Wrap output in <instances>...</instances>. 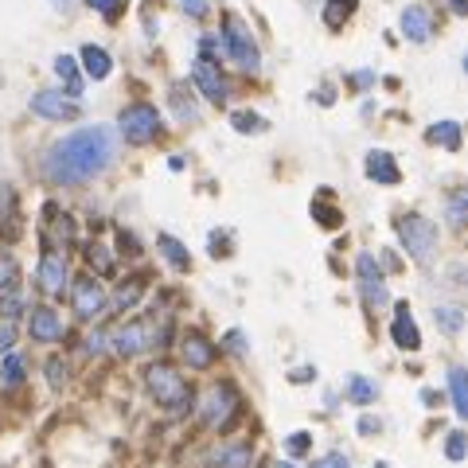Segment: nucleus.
Returning <instances> with one entry per match:
<instances>
[{"mask_svg":"<svg viewBox=\"0 0 468 468\" xmlns=\"http://www.w3.org/2000/svg\"><path fill=\"white\" fill-rule=\"evenodd\" d=\"M117 156V133L109 126H86L63 137L59 144H51L43 172L51 184H86L94 176H102L109 169V160Z\"/></svg>","mask_w":468,"mask_h":468,"instance_id":"obj_1","label":"nucleus"},{"mask_svg":"<svg viewBox=\"0 0 468 468\" xmlns=\"http://www.w3.org/2000/svg\"><path fill=\"white\" fill-rule=\"evenodd\" d=\"M144 383H149L156 406H164L169 414H184V410H192V386H187L184 375H176L169 363H152L149 371H144Z\"/></svg>","mask_w":468,"mask_h":468,"instance_id":"obj_2","label":"nucleus"},{"mask_svg":"<svg viewBox=\"0 0 468 468\" xmlns=\"http://www.w3.org/2000/svg\"><path fill=\"white\" fill-rule=\"evenodd\" d=\"M398 234H403V247L410 250L414 262H433V250H438V227L421 215H403L398 219Z\"/></svg>","mask_w":468,"mask_h":468,"instance_id":"obj_3","label":"nucleus"},{"mask_svg":"<svg viewBox=\"0 0 468 468\" xmlns=\"http://www.w3.org/2000/svg\"><path fill=\"white\" fill-rule=\"evenodd\" d=\"M234 414H238V394H234L230 383L211 386L204 394V403H199V418H204V426H211V429H227Z\"/></svg>","mask_w":468,"mask_h":468,"instance_id":"obj_4","label":"nucleus"},{"mask_svg":"<svg viewBox=\"0 0 468 468\" xmlns=\"http://www.w3.org/2000/svg\"><path fill=\"white\" fill-rule=\"evenodd\" d=\"M156 340H164V328H156L152 320H133V325L117 328L114 336H109L114 351H117V355H126V360H133V355H141V351L156 348Z\"/></svg>","mask_w":468,"mask_h":468,"instance_id":"obj_5","label":"nucleus"},{"mask_svg":"<svg viewBox=\"0 0 468 468\" xmlns=\"http://www.w3.org/2000/svg\"><path fill=\"white\" fill-rule=\"evenodd\" d=\"M222 48L230 51V59L242 66V71H258V43H254L250 28L242 24L238 16H227V31H222Z\"/></svg>","mask_w":468,"mask_h":468,"instance_id":"obj_6","label":"nucleus"},{"mask_svg":"<svg viewBox=\"0 0 468 468\" xmlns=\"http://www.w3.org/2000/svg\"><path fill=\"white\" fill-rule=\"evenodd\" d=\"M121 133H126V141L133 144H149L156 133H160V114H156V106L149 102H137V106H129L126 114H121Z\"/></svg>","mask_w":468,"mask_h":468,"instance_id":"obj_7","label":"nucleus"},{"mask_svg":"<svg viewBox=\"0 0 468 468\" xmlns=\"http://www.w3.org/2000/svg\"><path fill=\"white\" fill-rule=\"evenodd\" d=\"M355 273H360V293H363V305L371 312H383L390 305V293H386V282L383 273H378V265L371 254H360V262H355Z\"/></svg>","mask_w":468,"mask_h":468,"instance_id":"obj_8","label":"nucleus"},{"mask_svg":"<svg viewBox=\"0 0 468 468\" xmlns=\"http://www.w3.org/2000/svg\"><path fill=\"white\" fill-rule=\"evenodd\" d=\"M102 308H106L102 285H98L94 277H78L74 282V312L82 320H94V316H102Z\"/></svg>","mask_w":468,"mask_h":468,"instance_id":"obj_9","label":"nucleus"},{"mask_svg":"<svg viewBox=\"0 0 468 468\" xmlns=\"http://www.w3.org/2000/svg\"><path fill=\"white\" fill-rule=\"evenodd\" d=\"M31 109H36L39 117H48V121H71V117H78V102L63 98L59 91H39L36 98H31Z\"/></svg>","mask_w":468,"mask_h":468,"instance_id":"obj_10","label":"nucleus"},{"mask_svg":"<svg viewBox=\"0 0 468 468\" xmlns=\"http://www.w3.org/2000/svg\"><path fill=\"white\" fill-rule=\"evenodd\" d=\"M36 282H39V289H43L48 297H59V293H63V289H66V258H63V254H55V250L43 254Z\"/></svg>","mask_w":468,"mask_h":468,"instance_id":"obj_11","label":"nucleus"},{"mask_svg":"<svg viewBox=\"0 0 468 468\" xmlns=\"http://www.w3.org/2000/svg\"><path fill=\"white\" fill-rule=\"evenodd\" d=\"M195 82H199V91L207 94V102H215V106L227 102V82H222L215 59H204V55H199L195 59Z\"/></svg>","mask_w":468,"mask_h":468,"instance_id":"obj_12","label":"nucleus"},{"mask_svg":"<svg viewBox=\"0 0 468 468\" xmlns=\"http://www.w3.org/2000/svg\"><path fill=\"white\" fill-rule=\"evenodd\" d=\"M28 332H31V340H39V343H55V340H63V316L55 308H31V316H28Z\"/></svg>","mask_w":468,"mask_h":468,"instance_id":"obj_13","label":"nucleus"},{"mask_svg":"<svg viewBox=\"0 0 468 468\" xmlns=\"http://www.w3.org/2000/svg\"><path fill=\"white\" fill-rule=\"evenodd\" d=\"M390 336H394V343H398L403 351H418V348H421L418 325H414V316H410V308H406V305H398V308H394V325H390Z\"/></svg>","mask_w":468,"mask_h":468,"instance_id":"obj_14","label":"nucleus"},{"mask_svg":"<svg viewBox=\"0 0 468 468\" xmlns=\"http://www.w3.org/2000/svg\"><path fill=\"white\" fill-rule=\"evenodd\" d=\"M254 464V449L250 445H222V449H215L207 456V468H250Z\"/></svg>","mask_w":468,"mask_h":468,"instance_id":"obj_15","label":"nucleus"},{"mask_svg":"<svg viewBox=\"0 0 468 468\" xmlns=\"http://www.w3.org/2000/svg\"><path fill=\"white\" fill-rule=\"evenodd\" d=\"M367 176H371L375 184H398V180H403V172H398L394 156L383 152V149L367 152Z\"/></svg>","mask_w":468,"mask_h":468,"instance_id":"obj_16","label":"nucleus"},{"mask_svg":"<svg viewBox=\"0 0 468 468\" xmlns=\"http://www.w3.org/2000/svg\"><path fill=\"white\" fill-rule=\"evenodd\" d=\"M180 351H184L187 367H195V371H207V367L215 363V343H207L204 336H195V332L184 340V348H180Z\"/></svg>","mask_w":468,"mask_h":468,"instance_id":"obj_17","label":"nucleus"},{"mask_svg":"<svg viewBox=\"0 0 468 468\" xmlns=\"http://www.w3.org/2000/svg\"><path fill=\"white\" fill-rule=\"evenodd\" d=\"M403 31H406V39L426 43L433 36V20H429L426 8H406L403 13Z\"/></svg>","mask_w":468,"mask_h":468,"instance_id":"obj_18","label":"nucleus"},{"mask_svg":"<svg viewBox=\"0 0 468 468\" xmlns=\"http://www.w3.org/2000/svg\"><path fill=\"white\" fill-rule=\"evenodd\" d=\"M55 74L63 78V86L71 98L82 94V74H78V63L71 59V55H59V59H55Z\"/></svg>","mask_w":468,"mask_h":468,"instance_id":"obj_19","label":"nucleus"},{"mask_svg":"<svg viewBox=\"0 0 468 468\" xmlns=\"http://www.w3.org/2000/svg\"><path fill=\"white\" fill-rule=\"evenodd\" d=\"M82 66H86V74L91 78H106L109 71H114V63H109V55L102 51V48H82Z\"/></svg>","mask_w":468,"mask_h":468,"instance_id":"obj_20","label":"nucleus"},{"mask_svg":"<svg viewBox=\"0 0 468 468\" xmlns=\"http://www.w3.org/2000/svg\"><path fill=\"white\" fill-rule=\"evenodd\" d=\"M429 141L445 144L449 152H456V149H461V126H456V121H438V126L429 129Z\"/></svg>","mask_w":468,"mask_h":468,"instance_id":"obj_21","label":"nucleus"},{"mask_svg":"<svg viewBox=\"0 0 468 468\" xmlns=\"http://www.w3.org/2000/svg\"><path fill=\"white\" fill-rule=\"evenodd\" d=\"M156 247H160V254L164 258H169L176 270H187V265H192V258H187V250L180 247V242L172 238V234H160V238H156Z\"/></svg>","mask_w":468,"mask_h":468,"instance_id":"obj_22","label":"nucleus"},{"mask_svg":"<svg viewBox=\"0 0 468 468\" xmlns=\"http://www.w3.org/2000/svg\"><path fill=\"white\" fill-rule=\"evenodd\" d=\"M375 394H378V386H375V383H367L363 375H351V378H348V398H351L355 406L375 403Z\"/></svg>","mask_w":468,"mask_h":468,"instance_id":"obj_23","label":"nucleus"},{"mask_svg":"<svg viewBox=\"0 0 468 468\" xmlns=\"http://www.w3.org/2000/svg\"><path fill=\"white\" fill-rule=\"evenodd\" d=\"M0 383L4 386H20L24 383V360L13 351H4V363H0Z\"/></svg>","mask_w":468,"mask_h":468,"instance_id":"obj_24","label":"nucleus"},{"mask_svg":"<svg viewBox=\"0 0 468 468\" xmlns=\"http://www.w3.org/2000/svg\"><path fill=\"white\" fill-rule=\"evenodd\" d=\"M449 390H453V410H456V414H468V394H464V371H461V367H453V371H449Z\"/></svg>","mask_w":468,"mask_h":468,"instance_id":"obj_25","label":"nucleus"},{"mask_svg":"<svg viewBox=\"0 0 468 468\" xmlns=\"http://www.w3.org/2000/svg\"><path fill=\"white\" fill-rule=\"evenodd\" d=\"M16 277H20V265L16 258L8 250H0V293H8V289L16 285Z\"/></svg>","mask_w":468,"mask_h":468,"instance_id":"obj_26","label":"nucleus"},{"mask_svg":"<svg viewBox=\"0 0 468 468\" xmlns=\"http://www.w3.org/2000/svg\"><path fill=\"white\" fill-rule=\"evenodd\" d=\"M433 320H438V325L449 332V336H456V332H461V325H464V316H461V308H453V305H445V308H438L433 312Z\"/></svg>","mask_w":468,"mask_h":468,"instance_id":"obj_27","label":"nucleus"},{"mask_svg":"<svg viewBox=\"0 0 468 468\" xmlns=\"http://www.w3.org/2000/svg\"><path fill=\"white\" fill-rule=\"evenodd\" d=\"M351 13H355V0H328V13H325L328 28H340Z\"/></svg>","mask_w":468,"mask_h":468,"instance_id":"obj_28","label":"nucleus"},{"mask_svg":"<svg viewBox=\"0 0 468 468\" xmlns=\"http://www.w3.org/2000/svg\"><path fill=\"white\" fill-rule=\"evenodd\" d=\"M0 222H4L8 234L16 230V195L8 187H0Z\"/></svg>","mask_w":468,"mask_h":468,"instance_id":"obj_29","label":"nucleus"},{"mask_svg":"<svg viewBox=\"0 0 468 468\" xmlns=\"http://www.w3.org/2000/svg\"><path fill=\"white\" fill-rule=\"evenodd\" d=\"M137 297H141V282H129V285H121L117 289V297H114V312H126L137 305Z\"/></svg>","mask_w":468,"mask_h":468,"instance_id":"obj_30","label":"nucleus"},{"mask_svg":"<svg viewBox=\"0 0 468 468\" xmlns=\"http://www.w3.org/2000/svg\"><path fill=\"white\" fill-rule=\"evenodd\" d=\"M86 262H91L98 273H109V270H114V258H109L106 247H98V242H91V247H86Z\"/></svg>","mask_w":468,"mask_h":468,"instance_id":"obj_31","label":"nucleus"},{"mask_svg":"<svg viewBox=\"0 0 468 468\" xmlns=\"http://www.w3.org/2000/svg\"><path fill=\"white\" fill-rule=\"evenodd\" d=\"M20 312H24V297H20V293H13V289H8V297L0 300V316H4V320H16Z\"/></svg>","mask_w":468,"mask_h":468,"instance_id":"obj_32","label":"nucleus"},{"mask_svg":"<svg viewBox=\"0 0 468 468\" xmlns=\"http://www.w3.org/2000/svg\"><path fill=\"white\" fill-rule=\"evenodd\" d=\"M230 121H234V129H238V133H258V129H265V121H262L258 114H247V109H242V114H234Z\"/></svg>","mask_w":468,"mask_h":468,"instance_id":"obj_33","label":"nucleus"},{"mask_svg":"<svg viewBox=\"0 0 468 468\" xmlns=\"http://www.w3.org/2000/svg\"><path fill=\"white\" fill-rule=\"evenodd\" d=\"M312 219H316L320 227H340V222H343L340 211H332V207H325V204H312Z\"/></svg>","mask_w":468,"mask_h":468,"instance_id":"obj_34","label":"nucleus"},{"mask_svg":"<svg viewBox=\"0 0 468 468\" xmlns=\"http://www.w3.org/2000/svg\"><path fill=\"white\" fill-rule=\"evenodd\" d=\"M66 371H71V367H66V360H51V363H48V383L59 390V386L66 383Z\"/></svg>","mask_w":468,"mask_h":468,"instance_id":"obj_35","label":"nucleus"},{"mask_svg":"<svg viewBox=\"0 0 468 468\" xmlns=\"http://www.w3.org/2000/svg\"><path fill=\"white\" fill-rule=\"evenodd\" d=\"M91 8H98L106 20H117L121 8H126V0H91Z\"/></svg>","mask_w":468,"mask_h":468,"instance_id":"obj_36","label":"nucleus"},{"mask_svg":"<svg viewBox=\"0 0 468 468\" xmlns=\"http://www.w3.org/2000/svg\"><path fill=\"white\" fill-rule=\"evenodd\" d=\"M199 55H204V59H215V63H219L222 39H219V36H204V39H199Z\"/></svg>","mask_w":468,"mask_h":468,"instance_id":"obj_37","label":"nucleus"},{"mask_svg":"<svg viewBox=\"0 0 468 468\" xmlns=\"http://www.w3.org/2000/svg\"><path fill=\"white\" fill-rule=\"evenodd\" d=\"M445 453H449V461H464V433H461V429L449 433V445H445Z\"/></svg>","mask_w":468,"mask_h":468,"instance_id":"obj_38","label":"nucleus"},{"mask_svg":"<svg viewBox=\"0 0 468 468\" xmlns=\"http://www.w3.org/2000/svg\"><path fill=\"white\" fill-rule=\"evenodd\" d=\"M172 102H176V114H180L184 121H195V117H199V109L192 106V98L184 102V91H176V94H172Z\"/></svg>","mask_w":468,"mask_h":468,"instance_id":"obj_39","label":"nucleus"},{"mask_svg":"<svg viewBox=\"0 0 468 468\" xmlns=\"http://www.w3.org/2000/svg\"><path fill=\"white\" fill-rule=\"evenodd\" d=\"M312 468H351V461H348L343 453H328V456H320V461L312 464Z\"/></svg>","mask_w":468,"mask_h":468,"instance_id":"obj_40","label":"nucleus"},{"mask_svg":"<svg viewBox=\"0 0 468 468\" xmlns=\"http://www.w3.org/2000/svg\"><path fill=\"white\" fill-rule=\"evenodd\" d=\"M449 219H453V227H464V195H453V204H449Z\"/></svg>","mask_w":468,"mask_h":468,"instance_id":"obj_41","label":"nucleus"},{"mask_svg":"<svg viewBox=\"0 0 468 468\" xmlns=\"http://www.w3.org/2000/svg\"><path fill=\"white\" fill-rule=\"evenodd\" d=\"M13 340H16V332H13V325L4 320V325H0V355L13 351Z\"/></svg>","mask_w":468,"mask_h":468,"instance_id":"obj_42","label":"nucleus"},{"mask_svg":"<svg viewBox=\"0 0 468 468\" xmlns=\"http://www.w3.org/2000/svg\"><path fill=\"white\" fill-rule=\"evenodd\" d=\"M308 445H312V441H308V433H293V438H289V453H297V456H300V453H308Z\"/></svg>","mask_w":468,"mask_h":468,"instance_id":"obj_43","label":"nucleus"},{"mask_svg":"<svg viewBox=\"0 0 468 468\" xmlns=\"http://www.w3.org/2000/svg\"><path fill=\"white\" fill-rule=\"evenodd\" d=\"M86 351H91V355H102L106 351V336H102V332H94V336L86 340Z\"/></svg>","mask_w":468,"mask_h":468,"instance_id":"obj_44","label":"nucleus"},{"mask_svg":"<svg viewBox=\"0 0 468 468\" xmlns=\"http://www.w3.org/2000/svg\"><path fill=\"white\" fill-rule=\"evenodd\" d=\"M227 348L242 355V351H247V336H242V332H230V336H227Z\"/></svg>","mask_w":468,"mask_h":468,"instance_id":"obj_45","label":"nucleus"},{"mask_svg":"<svg viewBox=\"0 0 468 468\" xmlns=\"http://www.w3.org/2000/svg\"><path fill=\"white\" fill-rule=\"evenodd\" d=\"M184 13H192V16H207V0H184Z\"/></svg>","mask_w":468,"mask_h":468,"instance_id":"obj_46","label":"nucleus"},{"mask_svg":"<svg viewBox=\"0 0 468 468\" xmlns=\"http://www.w3.org/2000/svg\"><path fill=\"white\" fill-rule=\"evenodd\" d=\"M308 378H316L312 367H300V371H293V383H308Z\"/></svg>","mask_w":468,"mask_h":468,"instance_id":"obj_47","label":"nucleus"},{"mask_svg":"<svg viewBox=\"0 0 468 468\" xmlns=\"http://www.w3.org/2000/svg\"><path fill=\"white\" fill-rule=\"evenodd\" d=\"M360 433H378V418H363L360 421Z\"/></svg>","mask_w":468,"mask_h":468,"instance_id":"obj_48","label":"nucleus"},{"mask_svg":"<svg viewBox=\"0 0 468 468\" xmlns=\"http://www.w3.org/2000/svg\"><path fill=\"white\" fill-rule=\"evenodd\" d=\"M453 13H456V16H464V13H468V0H453Z\"/></svg>","mask_w":468,"mask_h":468,"instance_id":"obj_49","label":"nucleus"},{"mask_svg":"<svg viewBox=\"0 0 468 468\" xmlns=\"http://www.w3.org/2000/svg\"><path fill=\"white\" fill-rule=\"evenodd\" d=\"M51 4H55V8H66V4H71V0H51Z\"/></svg>","mask_w":468,"mask_h":468,"instance_id":"obj_50","label":"nucleus"},{"mask_svg":"<svg viewBox=\"0 0 468 468\" xmlns=\"http://www.w3.org/2000/svg\"><path fill=\"white\" fill-rule=\"evenodd\" d=\"M277 468H293V464H289V461H282V464H277Z\"/></svg>","mask_w":468,"mask_h":468,"instance_id":"obj_51","label":"nucleus"}]
</instances>
